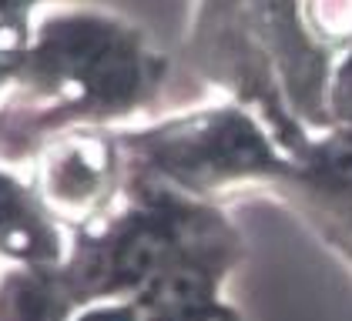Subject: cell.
Listing matches in <instances>:
<instances>
[{"mask_svg":"<svg viewBox=\"0 0 352 321\" xmlns=\"http://www.w3.org/2000/svg\"><path fill=\"white\" fill-rule=\"evenodd\" d=\"M342 87H346V94H349V97H352V67H349V71H346V84H342Z\"/></svg>","mask_w":352,"mask_h":321,"instance_id":"6da1fadb","label":"cell"},{"mask_svg":"<svg viewBox=\"0 0 352 321\" xmlns=\"http://www.w3.org/2000/svg\"><path fill=\"white\" fill-rule=\"evenodd\" d=\"M17 3H24V0H0V10H7V7H17Z\"/></svg>","mask_w":352,"mask_h":321,"instance_id":"7a4b0ae2","label":"cell"}]
</instances>
